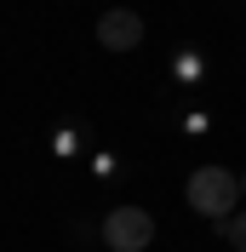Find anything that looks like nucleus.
<instances>
[{"mask_svg": "<svg viewBox=\"0 0 246 252\" xmlns=\"http://www.w3.org/2000/svg\"><path fill=\"white\" fill-rule=\"evenodd\" d=\"M223 235H229V247H235V252H246V212L223 218Z\"/></svg>", "mask_w": 246, "mask_h": 252, "instance_id": "nucleus-4", "label": "nucleus"}, {"mask_svg": "<svg viewBox=\"0 0 246 252\" xmlns=\"http://www.w3.org/2000/svg\"><path fill=\"white\" fill-rule=\"evenodd\" d=\"M178 75H184V80H195V75H200V58H189V52H184V58H178Z\"/></svg>", "mask_w": 246, "mask_h": 252, "instance_id": "nucleus-5", "label": "nucleus"}, {"mask_svg": "<svg viewBox=\"0 0 246 252\" xmlns=\"http://www.w3.org/2000/svg\"><path fill=\"white\" fill-rule=\"evenodd\" d=\"M241 195H246V178H241Z\"/></svg>", "mask_w": 246, "mask_h": 252, "instance_id": "nucleus-6", "label": "nucleus"}, {"mask_svg": "<svg viewBox=\"0 0 246 252\" xmlns=\"http://www.w3.org/2000/svg\"><path fill=\"white\" fill-rule=\"evenodd\" d=\"M103 247L109 252H143L154 247V218L143 212V206H115L103 218Z\"/></svg>", "mask_w": 246, "mask_h": 252, "instance_id": "nucleus-2", "label": "nucleus"}, {"mask_svg": "<svg viewBox=\"0 0 246 252\" xmlns=\"http://www.w3.org/2000/svg\"><path fill=\"white\" fill-rule=\"evenodd\" d=\"M97 40H103L109 52H132V46L143 40V17L126 12V6H115V12L97 17Z\"/></svg>", "mask_w": 246, "mask_h": 252, "instance_id": "nucleus-3", "label": "nucleus"}, {"mask_svg": "<svg viewBox=\"0 0 246 252\" xmlns=\"http://www.w3.org/2000/svg\"><path fill=\"white\" fill-rule=\"evenodd\" d=\"M235 201H241V178L223 172V166H200L189 178V206H195L200 218H212V223L235 218Z\"/></svg>", "mask_w": 246, "mask_h": 252, "instance_id": "nucleus-1", "label": "nucleus"}]
</instances>
